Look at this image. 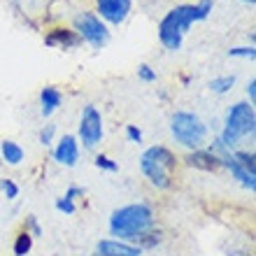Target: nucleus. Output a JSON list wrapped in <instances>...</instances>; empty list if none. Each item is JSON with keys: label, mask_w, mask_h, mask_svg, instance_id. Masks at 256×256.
Instances as JSON below:
<instances>
[{"label": "nucleus", "mask_w": 256, "mask_h": 256, "mask_svg": "<svg viewBox=\"0 0 256 256\" xmlns=\"http://www.w3.org/2000/svg\"><path fill=\"white\" fill-rule=\"evenodd\" d=\"M212 12V0H200L198 5H180L175 10H170L158 24V38L166 44V49L177 52L182 47V35L184 30L194 24V21L208 19V14Z\"/></svg>", "instance_id": "f257e3e1"}, {"label": "nucleus", "mask_w": 256, "mask_h": 256, "mask_svg": "<svg viewBox=\"0 0 256 256\" xmlns=\"http://www.w3.org/2000/svg\"><path fill=\"white\" fill-rule=\"evenodd\" d=\"M154 224L152 208L144 202H135V205H124L114 210L110 216V233L116 236V240H135L142 233H147Z\"/></svg>", "instance_id": "f03ea898"}, {"label": "nucleus", "mask_w": 256, "mask_h": 256, "mask_svg": "<svg viewBox=\"0 0 256 256\" xmlns=\"http://www.w3.org/2000/svg\"><path fill=\"white\" fill-rule=\"evenodd\" d=\"M140 168L144 172L149 182L154 184L156 189H168L172 184V175L177 168V158L168 147H149L144 154L140 156Z\"/></svg>", "instance_id": "7ed1b4c3"}, {"label": "nucleus", "mask_w": 256, "mask_h": 256, "mask_svg": "<svg viewBox=\"0 0 256 256\" xmlns=\"http://www.w3.org/2000/svg\"><path fill=\"white\" fill-rule=\"evenodd\" d=\"M254 128H256L254 108H252L250 102H236L226 112V126H224V133L219 138V142L226 149H230L240 142V138L254 133Z\"/></svg>", "instance_id": "20e7f679"}, {"label": "nucleus", "mask_w": 256, "mask_h": 256, "mask_svg": "<svg viewBox=\"0 0 256 256\" xmlns=\"http://www.w3.org/2000/svg\"><path fill=\"white\" fill-rule=\"evenodd\" d=\"M170 130H172V138L186 149H200L205 144V138H208V126L194 112H177V114H172Z\"/></svg>", "instance_id": "39448f33"}, {"label": "nucleus", "mask_w": 256, "mask_h": 256, "mask_svg": "<svg viewBox=\"0 0 256 256\" xmlns=\"http://www.w3.org/2000/svg\"><path fill=\"white\" fill-rule=\"evenodd\" d=\"M74 33L80 35L82 40H86L91 47L100 49L108 44L110 40V33H108V26L102 24L96 14L91 12H82L74 16Z\"/></svg>", "instance_id": "423d86ee"}, {"label": "nucleus", "mask_w": 256, "mask_h": 256, "mask_svg": "<svg viewBox=\"0 0 256 256\" xmlns=\"http://www.w3.org/2000/svg\"><path fill=\"white\" fill-rule=\"evenodd\" d=\"M80 140L86 149H94L102 140V116L94 105H86L80 119Z\"/></svg>", "instance_id": "0eeeda50"}, {"label": "nucleus", "mask_w": 256, "mask_h": 256, "mask_svg": "<svg viewBox=\"0 0 256 256\" xmlns=\"http://www.w3.org/2000/svg\"><path fill=\"white\" fill-rule=\"evenodd\" d=\"M98 12L110 24H122L130 12V0H96Z\"/></svg>", "instance_id": "6e6552de"}, {"label": "nucleus", "mask_w": 256, "mask_h": 256, "mask_svg": "<svg viewBox=\"0 0 256 256\" xmlns=\"http://www.w3.org/2000/svg\"><path fill=\"white\" fill-rule=\"evenodd\" d=\"M98 256H142L138 244H130L126 240H100L96 244Z\"/></svg>", "instance_id": "1a4fd4ad"}, {"label": "nucleus", "mask_w": 256, "mask_h": 256, "mask_svg": "<svg viewBox=\"0 0 256 256\" xmlns=\"http://www.w3.org/2000/svg\"><path fill=\"white\" fill-rule=\"evenodd\" d=\"M47 47H61V49H74L82 44V38L74 33L72 28H54L44 35Z\"/></svg>", "instance_id": "9d476101"}, {"label": "nucleus", "mask_w": 256, "mask_h": 256, "mask_svg": "<svg viewBox=\"0 0 256 256\" xmlns=\"http://www.w3.org/2000/svg\"><path fill=\"white\" fill-rule=\"evenodd\" d=\"M54 158L61 166H68V168H72L74 163H77V158H80V144H77V140H74L72 135H63L61 140H58V144L54 149Z\"/></svg>", "instance_id": "9b49d317"}, {"label": "nucleus", "mask_w": 256, "mask_h": 256, "mask_svg": "<svg viewBox=\"0 0 256 256\" xmlns=\"http://www.w3.org/2000/svg\"><path fill=\"white\" fill-rule=\"evenodd\" d=\"M186 166L212 172V170L222 168V158H219L216 154H212L210 149H194V152L186 156Z\"/></svg>", "instance_id": "f8f14e48"}, {"label": "nucleus", "mask_w": 256, "mask_h": 256, "mask_svg": "<svg viewBox=\"0 0 256 256\" xmlns=\"http://www.w3.org/2000/svg\"><path fill=\"white\" fill-rule=\"evenodd\" d=\"M222 166H226V168L233 172V177H236V180H240V184H242L244 189H250V191L256 189V182H254L256 175H250V172H247V170H244L230 154H224L222 156Z\"/></svg>", "instance_id": "ddd939ff"}, {"label": "nucleus", "mask_w": 256, "mask_h": 256, "mask_svg": "<svg viewBox=\"0 0 256 256\" xmlns=\"http://www.w3.org/2000/svg\"><path fill=\"white\" fill-rule=\"evenodd\" d=\"M63 100V96L58 88L54 86H44L42 88V94H40V105H42V116L47 119V116H52L58 110V105H61Z\"/></svg>", "instance_id": "4468645a"}, {"label": "nucleus", "mask_w": 256, "mask_h": 256, "mask_svg": "<svg viewBox=\"0 0 256 256\" xmlns=\"http://www.w3.org/2000/svg\"><path fill=\"white\" fill-rule=\"evenodd\" d=\"M0 158L5 163H10V166H19V163L24 161V149L12 140L0 142Z\"/></svg>", "instance_id": "2eb2a0df"}, {"label": "nucleus", "mask_w": 256, "mask_h": 256, "mask_svg": "<svg viewBox=\"0 0 256 256\" xmlns=\"http://www.w3.org/2000/svg\"><path fill=\"white\" fill-rule=\"evenodd\" d=\"M33 250V236L28 230H21L16 240H14V256H26Z\"/></svg>", "instance_id": "dca6fc26"}, {"label": "nucleus", "mask_w": 256, "mask_h": 256, "mask_svg": "<svg viewBox=\"0 0 256 256\" xmlns=\"http://www.w3.org/2000/svg\"><path fill=\"white\" fill-rule=\"evenodd\" d=\"M233 84H236V77H233V74H226V77H216V80L210 82V88H212L214 94H226V91L233 88Z\"/></svg>", "instance_id": "f3484780"}, {"label": "nucleus", "mask_w": 256, "mask_h": 256, "mask_svg": "<svg viewBox=\"0 0 256 256\" xmlns=\"http://www.w3.org/2000/svg\"><path fill=\"white\" fill-rule=\"evenodd\" d=\"M233 158H236V161L240 163V166H242L250 175H256V163H254L256 156H254V152H238Z\"/></svg>", "instance_id": "a211bd4d"}, {"label": "nucleus", "mask_w": 256, "mask_h": 256, "mask_svg": "<svg viewBox=\"0 0 256 256\" xmlns=\"http://www.w3.org/2000/svg\"><path fill=\"white\" fill-rule=\"evenodd\" d=\"M135 242H138L140 250H144V247H156V244L161 242V238H158V233H154V230L149 228L147 233H142L140 238H135Z\"/></svg>", "instance_id": "6ab92c4d"}, {"label": "nucleus", "mask_w": 256, "mask_h": 256, "mask_svg": "<svg viewBox=\"0 0 256 256\" xmlns=\"http://www.w3.org/2000/svg\"><path fill=\"white\" fill-rule=\"evenodd\" d=\"M0 191L5 194L7 200H14V198L19 196V186H16L12 180H0Z\"/></svg>", "instance_id": "aec40b11"}, {"label": "nucleus", "mask_w": 256, "mask_h": 256, "mask_svg": "<svg viewBox=\"0 0 256 256\" xmlns=\"http://www.w3.org/2000/svg\"><path fill=\"white\" fill-rule=\"evenodd\" d=\"M96 166H98L100 170H108V172H116V170H119V166H116L110 156H102V154L96 156Z\"/></svg>", "instance_id": "412c9836"}, {"label": "nucleus", "mask_w": 256, "mask_h": 256, "mask_svg": "<svg viewBox=\"0 0 256 256\" xmlns=\"http://www.w3.org/2000/svg\"><path fill=\"white\" fill-rule=\"evenodd\" d=\"M56 210H61V212H66V214H74V200H70V198H66V196H63V198H58V200H56Z\"/></svg>", "instance_id": "4be33fe9"}, {"label": "nucleus", "mask_w": 256, "mask_h": 256, "mask_svg": "<svg viewBox=\"0 0 256 256\" xmlns=\"http://www.w3.org/2000/svg\"><path fill=\"white\" fill-rule=\"evenodd\" d=\"M228 56H247V58H254L256 49L254 47H236V49H228Z\"/></svg>", "instance_id": "5701e85b"}, {"label": "nucleus", "mask_w": 256, "mask_h": 256, "mask_svg": "<svg viewBox=\"0 0 256 256\" xmlns=\"http://www.w3.org/2000/svg\"><path fill=\"white\" fill-rule=\"evenodd\" d=\"M138 77H140L142 82H156V72L149 66H140V68H138Z\"/></svg>", "instance_id": "b1692460"}, {"label": "nucleus", "mask_w": 256, "mask_h": 256, "mask_svg": "<svg viewBox=\"0 0 256 256\" xmlns=\"http://www.w3.org/2000/svg\"><path fill=\"white\" fill-rule=\"evenodd\" d=\"M126 135H128V140H130V142H138V144L142 142V130L138 126H128L126 128Z\"/></svg>", "instance_id": "393cba45"}, {"label": "nucleus", "mask_w": 256, "mask_h": 256, "mask_svg": "<svg viewBox=\"0 0 256 256\" xmlns=\"http://www.w3.org/2000/svg\"><path fill=\"white\" fill-rule=\"evenodd\" d=\"M52 138H54V126L42 128V133H40V142H42V144H52Z\"/></svg>", "instance_id": "a878e982"}, {"label": "nucleus", "mask_w": 256, "mask_h": 256, "mask_svg": "<svg viewBox=\"0 0 256 256\" xmlns=\"http://www.w3.org/2000/svg\"><path fill=\"white\" fill-rule=\"evenodd\" d=\"M28 226H30V230H28L30 236H40V233H42L40 224H38V219H35V216H28Z\"/></svg>", "instance_id": "bb28decb"}, {"label": "nucleus", "mask_w": 256, "mask_h": 256, "mask_svg": "<svg viewBox=\"0 0 256 256\" xmlns=\"http://www.w3.org/2000/svg\"><path fill=\"white\" fill-rule=\"evenodd\" d=\"M82 194H84V189H80V186H70V189H68V194H66V198L74 200V198H77V196H82Z\"/></svg>", "instance_id": "cd10ccee"}, {"label": "nucleus", "mask_w": 256, "mask_h": 256, "mask_svg": "<svg viewBox=\"0 0 256 256\" xmlns=\"http://www.w3.org/2000/svg\"><path fill=\"white\" fill-rule=\"evenodd\" d=\"M254 86H256V82L252 80L250 84H247V96H250V100H252V102L256 100V88H254Z\"/></svg>", "instance_id": "c85d7f7f"}, {"label": "nucleus", "mask_w": 256, "mask_h": 256, "mask_svg": "<svg viewBox=\"0 0 256 256\" xmlns=\"http://www.w3.org/2000/svg\"><path fill=\"white\" fill-rule=\"evenodd\" d=\"M244 2H254V0H244Z\"/></svg>", "instance_id": "c756f323"}]
</instances>
